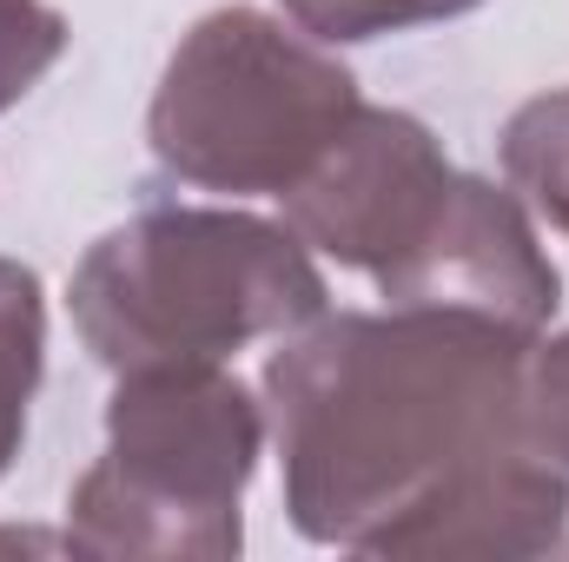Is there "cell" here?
I'll list each match as a JSON object with an SVG mask.
<instances>
[{
  "label": "cell",
  "instance_id": "obj_9",
  "mask_svg": "<svg viewBox=\"0 0 569 562\" xmlns=\"http://www.w3.org/2000/svg\"><path fill=\"white\" fill-rule=\"evenodd\" d=\"M67 53V20L47 0H0V113L27 100Z\"/></svg>",
  "mask_w": 569,
  "mask_h": 562
},
{
  "label": "cell",
  "instance_id": "obj_6",
  "mask_svg": "<svg viewBox=\"0 0 569 562\" xmlns=\"http://www.w3.org/2000/svg\"><path fill=\"white\" fill-rule=\"evenodd\" d=\"M47 371V298L20 259H0V476L20 456L27 411Z\"/></svg>",
  "mask_w": 569,
  "mask_h": 562
},
{
  "label": "cell",
  "instance_id": "obj_5",
  "mask_svg": "<svg viewBox=\"0 0 569 562\" xmlns=\"http://www.w3.org/2000/svg\"><path fill=\"white\" fill-rule=\"evenodd\" d=\"M457 179L463 172L443 159L425 120L398 107H358L325 159L284 192V225L385 291L437 239Z\"/></svg>",
  "mask_w": 569,
  "mask_h": 562
},
{
  "label": "cell",
  "instance_id": "obj_1",
  "mask_svg": "<svg viewBox=\"0 0 569 562\" xmlns=\"http://www.w3.org/2000/svg\"><path fill=\"white\" fill-rule=\"evenodd\" d=\"M530 344L450 304L338 311L279 338L266 418L291 530L325 550L418 562L557 550L569 470L530 430Z\"/></svg>",
  "mask_w": 569,
  "mask_h": 562
},
{
  "label": "cell",
  "instance_id": "obj_8",
  "mask_svg": "<svg viewBox=\"0 0 569 562\" xmlns=\"http://www.w3.org/2000/svg\"><path fill=\"white\" fill-rule=\"evenodd\" d=\"M284 13L325 40V47H351V40H378V33H418L437 20H457L483 0H279Z\"/></svg>",
  "mask_w": 569,
  "mask_h": 562
},
{
  "label": "cell",
  "instance_id": "obj_4",
  "mask_svg": "<svg viewBox=\"0 0 569 562\" xmlns=\"http://www.w3.org/2000/svg\"><path fill=\"white\" fill-rule=\"evenodd\" d=\"M358 107V80L325 40L259 7H219L172 47L146 140L186 185L284 199Z\"/></svg>",
  "mask_w": 569,
  "mask_h": 562
},
{
  "label": "cell",
  "instance_id": "obj_7",
  "mask_svg": "<svg viewBox=\"0 0 569 562\" xmlns=\"http://www.w3.org/2000/svg\"><path fill=\"white\" fill-rule=\"evenodd\" d=\"M503 179L569 239V87L537 93L503 127Z\"/></svg>",
  "mask_w": 569,
  "mask_h": 562
},
{
  "label": "cell",
  "instance_id": "obj_2",
  "mask_svg": "<svg viewBox=\"0 0 569 562\" xmlns=\"http://www.w3.org/2000/svg\"><path fill=\"white\" fill-rule=\"evenodd\" d=\"M67 304L107 371H140L226 364L259 338H291L325 318L331 291L291 225L232 205H152L87 245Z\"/></svg>",
  "mask_w": 569,
  "mask_h": 562
},
{
  "label": "cell",
  "instance_id": "obj_3",
  "mask_svg": "<svg viewBox=\"0 0 569 562\" xmlns=\"http://www.w3.org/2000/svg\"><path fill=\"white\" fill-rule=\"evenodd\" d=\"M259 443L266 404L226 364L120 371L107 450L67 496V550L152 562L239 556Z\"/></svg>",
  "mask_w": 569,
  "mask_h": 562
},
{
  "label": "cell",
  "instance_id": "obj_10",
  "mask_svg": "<svg viewBox=\"0 0 569 562\" xmlns=\"http://www.w3.org/2000/svg\"><path fill=\"white\" fill-rule=\"evenodd\" d=\"M523 404H530L537 443L569 470V331L550 338V344H530V358H523Z\"/></svg>",
  "mask_w": 569,
  "mask_h": 562
}]
</instances>
